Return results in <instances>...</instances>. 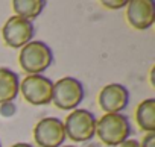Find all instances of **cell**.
<instances>
[{
	"label": "cell",
	"mask_w": 155,
	"mask_h": 147,
	"mask_svg": "<svg viewBox=\"0 0 155 147\" xmlns=\"http://www.w3.org/2000/svg\"><path fill=\"white\" fill-rule=\"evenodd\" d=\"M129 133L131 124L122 114H104L99 120H96V135L105 145H120L128 139Z\"/></svg>",
	"instance_id": "cell-1"
},
{
	"label": "cell",
	"mask_w": 155,
	"mask_h": 147,
	"mask_svg": "<svg viewBox=\"0 0 155 147\" xmlns=\"http://www.w3.org/2000/svg\"><path fill=\"white\" fill-rule=\"evenodd\" d=\"M53 53L50 47L43 41H31L21 47L18 55V64L21 70L29 75H40L50 67Z\"/></svg>",
	"instance_id": "cell-2"
},
{
	"label": "cell",
	"mask_w": 155,
	"mask_h": 147,
	"mask_svg": "<svg viewBox=\"0 0 155 147\" xmlns=\"http://www.w3.org/2000/svg\"><path fill=\"white\" fill-rule=\"evenodd\" d=\"M84 100V87L74 78H62L53 84L52 102L62 111L76 109Z\"/></svg>",
	"instance_id": "cell-3"
},
{
	"label": "cell",
	"mask_w": 155,
	"mask_h": 147,
	"mask_svg": "<svg viewBox=\"0 0 155 147\" xmlns=\"http://www.w3.org/2000/svg\"><path fill=\"white\" fill-rule=\"evenodd\" d=\"M65 136L76 142L90 141L96 135V118L87 109H74L64 123Z\"/></svg>",
	"instance_id": "cell-4"
},
{
	"label": "cell",
	"mask_w": 155,
	"mask_h": 147,
	"mask_svg": "<svg viewBox=\"0 0 155 147\" xmlns=\"http://www.w3.org/2000/svg\"><path fill=\"white\" fill-rule=\"evenodd\" d=\"M52 90H53V82L41 75L26 76L18 88V91H21L23 99L34 106L49 105L52 102Z\"/></svg>",
	"instance_id": "cell-5"
},
{
	"label": "cell",
	"mask_w": 155,
	"mask_h": 147,
	"mask_svg": "<svg viewBox=\"0 0 155 147\" xmlns=\"http://www.w3.org/2000/svg\"><path fill=\"white\" fill-rule=\"evenodd\" d=\"M34 34H35L34 23L25 18H20L17 15L9 17L2 27V38L5 44L12 49L25 47L28 43L32 41Z\"/></svg>",
	"instance_id": "cell-6"
},
{
	"label": "cell",
	"mask_w": 155,
	"mask_h": 147,
	"mask_svg": "<svg viewBox=\"0 0 155 147\" xmlns=\"http://www.w3.org/2000/svg\"><path fill=\"white\" fill-rule=\"evenodd\" d=\"M34 139L40 147H61L65 139L64 123L56 117L41 118L34 127Z\"/></svg>",
	"instance_id": "cell-7"
},
{
	"label": "cell",
	"mask_w": 155,
	"mask_h": 147,
	"mask_svg": "<svg viewBox=\"0 0 155 147\" xmlns=\"http://www.w3.org/2000/svg\"><path fill=\"white\" fill-rule=\"evenodd\" d=\"M129 93L120 84H110L99 93L97 103L105 114H120L128 106Z\"/></svg>",
	"instance_id": "cell-8"
},
{
	"label": "cell",
	"mask_w": 155,
	"mask_h": 147,
	"mask_svg": "<svg viewBox=\"0 0 155 147\" xmlns=\"http://www.w3.org/2000/svg\"><path fill=\"white\" fill-rule=\"evenodd\" d=\"M128 23L135 30H146L153 24L155 8L152 0H131L126 5Z\"/></svg>",
	"instance_id": "cell-9"
},
{
	"label": "cell",
	"mask_w": 155,
	"mask_h": 147,
	"mask_svg": "<svg viewBox=\"0 0 155 147\" xmlns=\"http://www.w3.org/2000/svg\"><path fill=\"white\" fill-rule=\"evenodd\" d=\"M20 88V81L18 76L9 68L0 67V105L12 102Z\"/></svg>",
	"instance_id": "cell-10"
},
{
	"label": "cell",
	"mask_w": 155,
	"mask_h": 147,
	"mask_svg": "<svg viewBox=\"0 0 155 147\" xmlns=\"http://www.w3.org/2000/svg\"><path fill=\"white\" fill-rule=\"evenodd\" d=\"M135 121L140 129L155 132V99H146L137 106Z\"/></svg>",
	"instance_id": "cell-11"
},
{
	"label": "cell",
	"mask_w": 155,
	"mask_h": 147,
	"mask_svg": "<svg viewBox=\"0 0 155 147\" xmlns=\"http://www.w3.org/2000/svg\"><path fill=\"white\" fill-rule=\"evenodd\" d=\"M44 6H46L44 0H14L12 2V9L15 15L28 21L37 18L44 9Z\"/></svg>",
	"instance_id": "cell-12"
},
{
	"label": "cell",
	"mask_w": 155,
	"mask_h": 147,
	"mask_svg": "<svg viewBox=\"0 0 155 147\" xmlns=\"http://www.w3.org/2000/svg\"><path fill=\"white\" fill-rule=\"evenodd\" d=\"M105 8H108V9H120V8H123V6H126L128 5V2L126 0H114V2H110V0H104V2H101Z\"/></svg>",
	"instance_id": "cell-13"
},
{
	"label": "cell",
	"mask_w": 155,
	"mask_h": 147,
	"mask_svg": "<svg viewBox=\"0 0 155 147\" xmlns=\"http://www.w3.org/2000/svg\"><path fill=\"white\" fill-rule=\"evenodd\" d=\"M140 147H155V132H147L140 142Z\"/></svg>",
	"instance_id": "cell-14"
},
{
	"label": "cell",
	"mask_w": 155,
	"mask_h": 147,
	"mask_svg": "<svg viewBox=\"0 0 155 147\" xmlns=\"http://www.w3.org/2000/svg\"><path fill=\"white\" fill-rule=\"evenodd\" d=\"M119 147H140V142H138L137 139H126V141H123Z\"/></svg>",
	"instance_id": "cell-15"
},
{
	"label": "cell",
	"mask_w": 155,
	"mask_h": 147,
	"mask_svg": "<svg viewBox=\"0 0 155 147\" xmlns=\"http://www.w3.org/2000/svg\"><path fill=\"white\" fill-rule=\"evenodd\" d=\"M11 147H32V145L28 144V142H17V144H14V145H11Z\"/></svg>",
	"instance_id": "cell-16"
},
{
	"label": "cell",
	"mask_w": 155,
	"mask_h": 147,
	"mask_svg": "<svg viewBox=\"0 0 155 147\" xmlns=\"http://www.w3.org/2000/svg\"><path fill=\"white\" fill-rule=\"evenodd\" d=\"M62 147H74V145H62Z\"/></svg>",
	"instance_id": "cell-17"
},
{
	"label": "cell",
	"mask_w": 155,
	"mask_h": 147,
	"mask_svg": "<svg viewBox=\"0 0 155 147\" xmlns=\"http://www.w3.org/2000/svg\"><path fill=\"white\" fill-rule=\"evenodd\" d=\"M0 147H2V144H0Z\"/></svg>",
	"instance_id": "cell-18"
}]
</instances>
